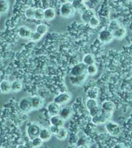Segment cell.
<instances>
[{"instance_id": "6da1fadb", "label": "cell", "mask_w": 132, "mask_h": 148, "mask_svg": "<svg viewBox=\"0 0 132 148\" xmlns=\"http://www.w3.org/2000/svg\"><path fill=\"white\" fill-rule=\"evenodd\" d=\"M76 11L72 3L66 1L62 4L59 8V13L61 16L66 18H69L73 17L75 15Z\"/></svg>"}, {"instance_id": "7a4b0ae2", "label": "cell", "mask_w": 132, "mask_h": 148, "mask_svg": "<svg viewBox=\"0 0 132 148\" xmlns=\"http://www.w3.org/2000/svg\"><path fill=\"white\" fill-rule=\"evenodd\" d=\"M112 116V113H109V112L101 111L99 114H98L97 116H93L91 117V122L96 125H103V124H105L107 123L108 121L111 120Z\"/></svg>"}, {"instance_id": "3957f363", "label": "cell", "mask_w": 132, "mask_h": 148, "mask_svg": "<svg viewBox=\"0 0 132 148\" xmlns=\"http://www.w3.org/2000/svg\"><path fill=\"white\" fill-rule=\"evenodd\" d=\"M105 128L110 135L116 136L121 132V127L116 122L110 120L105 123Z\"/></svg>"}, {"instance_id": "277c9868", "label": "cell", "mask_w": 132, "mask_h": 148, "mask_svg": "<svg viewBox=\"0 0 132 148\" xmlns=\"http://www.w3.org/2000/svg\"><path fill=\"white\" fill-rule=\"evenodd\" d=\"M114 39L111 31L108 28H104L100 31L98 34V40L103 44H109Z\"/></svg>"}, {"instance_id": "5b68a950", "label": "cell", "mask_w": 132, "mask_h": 148, "mask_svg": "<svg viewBox=\"0 0 132 148\" xmlns=\"http://www.w3.org/2000/svg\"><path fill=\"white\" fill-rule=\"evenodd\" d=\"M40 129H41V126L38 124L35 123L30 124L26 128V133H27L28 138L31 140L35 137L38 136Z\"/></svg>"}, {"instance_id": "8992f818", "label": "cell", "mask_w": 132, "mask_h": 148, "mask_svg": "<svg viewBox=\"0 0 132 148\" xmlns=\"http://www.w3.org/2000/svg\"><path fill=\"white\" fill-rule=\"evenodd\" d=\"M19 108L20 111L24 113H27L32 110L30 99L26 97L21 98L19 103Z\"/></svg>"}, {"instance_id": "52a82bcc", "label": "cell", "mask_w": 132, "mask_h": 148, "mask_svg": "<svg viewBox=\"0 0 132 148\" xmlns=\"http://www.w3.org/2000/svg\"><path fill=\"white\" fill-rule=\"evenodd\" d=\"M87 74V66L83 63H79L71 68L70 76H79Z\"/></svg>"}, {"instance_id": "ba28073f", "label": "cell", "mask_w": 132, "mask_h": 148, "mask_svg": "<svg viewBox=\"0 0 132 148\" xmlns=\"http://www.w3.org/2000/svg\"><path fill=\"white\" fill-rule=\"evenodd\" d=\"M87 74L79 76H69V82L74 86H81L85 82L87 79Z\"/></svg>"}, {"instance_id": "9c48e42d", "label": "cell", "mask_w": 132, "mask_h": 148, "mask_svg": "<svg viewBox=\"0 0 132 148\" xmlns=\"http://www.w3.org/2000/svg\"><path fill=\"white\" fill-rule=\"evenodd\" d=\"M71 98V95L68 92H62L60 94H57L56 97H54V101L59 106L66 104L67 103L70 101Z\"/></svg>"}, {"instance_id": "30bf717a", "label": "cell", "mask_w": 132, "mask_h": 148, "mask_svg": "<svg viewBox=\"0 0 132 148\" xmlns=\"http://www.w3.org/2000/svg\"><path fill=\"white\" fill-rule=\"evenodd\" d=\"M30 99L32 110H38V109H41L44 106V99L40 96L35 95Z\"/></svg>"}, {"instance_id": "8fae6325", "label": "cell", "mask_w": 132, "mask_h": 148, "mask_svg": "<svg viewBox=\"0 0 132 148\" xmlns=\"http://www.w3.org/2000/svg\"><path fill=\"white\" fill-rule=\"evenodd\" d=\"M32 32V30L30 28L26 26H22L19 28L18 34L19 36L23 39H30Z\"/></svg>"}, {"instance_id": "7c38bea8", "label": "cell", "mask_w": 132, "mask_h": 148, "mask_svg": "<svg viewBox=\"0 0 132 148\" xmlns=\"http://www.w3.org/2000/svg\"><path fill=\"white\" fill-rule=\"evenodd\" d=\"M60 109V106L54 101L49 103L47 106V110L50 116L58 114Z\"/></svg>"}, {"instance_id": "4fadbf2b", "label": "cell", "mask_w": 132, "mask_h": 148, "mask_svg": "<svg viewBox=\"0 0 132 148\" xmlns=\"http://www.w3.org/2000/svg\"><path fill=\"white\" fill-rule=\"evenodd\" d=\"M56 12L52 8H48L44 10V20L48 22L52 21L56 18Z\"/></svg>"}, {"instance_id": "5bb4252c", "label": "cell", "mask_w": 132, "mask_h": 148, "mask_svg": "<svg viewBox=\"0 0 132 148\" xmlns=\"http://www.w3.org/2000/svg\"><path fill=\"white\" fill-rule=\"evenodd\" d=\"M58 114L64 121H67L71 117L72 114V109L69 106H65L60 109Z\"/></svg>"}, {"instance_id": "9a60e30c", "label": "cell", "mask_w": 132, "mask_h": 148, "mask_svg": "<svg viewBox=\"0 0 132 148\" xmlns=\"http://www.w3.org/2000/svg\"><path fill=\"white\" fill-rule=\"evenodd\" d=\"M100 107L102 111L109 112V113H113V112L115 110V108H116V107H115V105L114 103V102H112L111 101H109V100L103 101L101 103V106Z\"/></svg>"}, {"instance_id": "2e32d148", "label": "cell", "mask_w": 132, "mask_h": 148, "mask_svg": "<svg viewBox=\"0 0 132 148\" xmlns=\"http://www.w3.org/2000/svg\"><path fill=\"white\" fill-rule=\"evenodd\" d=\"M52 133L50 132L49 128H41L40 130L39 134L38 136L40 137L43 142H47V141L50 140L52 138Z\"/></svg>"}, {"instance_id": "e0dca14e", "label": "cell", "mask_w": 132, "mask_h": 148, "mask_svg": "<svg viewBox=\"0 0 132 148\" xmlns=\"http://www.w3.org/2000/svg\"><path fill=\"white\" fill-rule=\"evenodd\" d=\"M72 4H73L75 11L79 12L81 14L88 9L87 6L85 3V2H83L82 0H75V1L72 2Z\"/></svg>"}, {"instance_id": "ac0fdd59", "label": "cell", "mask_w": 132, "mask_h": 148, "mask_svg": "<svg viewBox=\"0 0 132 148\" xmlns=\"http://www.w3.org/2000/svg\"><path fill=\"white\" fill-rule=\"evenodd\" d=\"M127 34V30L126 28L124 27H120L117 29L114 30L112 32V34H113L114 38L117 40H122L126 36Z\"/></svg>"}, {"instance_id": "d6986e66", "label": "cell", "mask_w": 132, "mask_h": 148, "mask_svg": "<svg viewBox=\"0 0 132 148\" xmlns=\"http://www.w3.org/2000/svg\"><path fill=\"white\" fill-rule=\"evenodd\" d=\"M65 121L63 119H62L59 114H56V115L51 116L50 119V122L51 125H54L61 127V126H64L65 124Z\"/></svg>"}, {"instance_id": "ffe728a7", "label": "cell", "mask_w": 132, "mask_h": 148, "mask_svg": "<svg viewBox=\"0 0 132 148\" xmlns=\"http://www.w3.org/2000/svg\"><path fill=\"white\" fill-rule=\"evenodd\" d=\"M95 15V11L91 9H87V10L83 12L81 14V18L84 23H88V21H90V19L93 17V16Z\"/></svg>"}, {"instance_id": "44dd1931", "label": "cell", "mask_w": 132, "mask_h": 148, "mask_svg": "<svg viewBox=\"0 0 132 148\" xmlns=\"http://www.w3.org/2000/svg\"><path fill=\"white\" fill-rule=\"evenodd\" d=\"M0 91L3 94H9L11 92V82L9 80H4L0 82Z\"/></svg>"}, {"instance_id": "7402d4cb", "label": "cell", "mask_w": 132, "mask_h": 148, "mask_svg": "<svg viewBox=\"0 0 132 148\" xmlns=\"http://www.w3.org/2000/svg\"><path fill=\"white\" fill-rule=\"evenodd\" d=\"M23 88V83L19 80H15L11 82V92H20Z\"/></svg>"}, {"instance_id": "603a6c76", "label": "cell", "mask_w": 132, "mask_h": 148, "mask_svg": "<svg viewBox=\"0 0 132 148\" xmlns=\"http://www.w3.org/2000/svg\"><path fill=\"white\" fill-rule=\"evenodd\" d=\"M68 131L66 128H64V126H61L59 128V130L58 131L55 136H56L57 139L59 140H64L68 138Z\"/></svg>"}, {"instance_id": "cb8c5ba5", "label": "cell", "mask_w": 132, "mask_h": 148, "mask_svg": "<svg viewBox=\"0 0 132 148\" xmlns=\"http://www.w3.org/2000/svg\"><path fill=\"white\" fill-rule=\"evenodd\" d=\"M9 2L8 0H0V15L7 13L9 9Z\"/></svg>"}, {"instance_id": "d4e9b609", "label": "cell", "mask_w": 132, "mask_h": 148, "mask_svg": "<svg viewBox=\"0 0 132 148\" xmlns=\"http://www.w3.org/2000/svg\"><path fill=\"white\" fill-rule=\"evenodd\" d=\"M88 98L97 99L98 97V89L97 87H92L89 88L86 93Z\"/></svg>"}, {"instance_id": "484cf974", "label": "cell", "mask_w": 132, "mask_h": 148, "mask_svg": "<svg viewBox=\"0 0 132 148\" xmlns=\"http://www.w3.org/2000/svg\"><path fill=\"white\" fill-rule=\"evenodd\" d=\"M82 63L85 64L86 66H88V65H92V64L95 63V56H93V54H90V53L86 54L85 56L83 57Z\"/></svg>"}, {"instance_id": "4316f807", "label": "cell", "mask_w": 132, "mask_h": 148, "mask_svg": "<svg viewBox=\"0 0 132 148\" xmlns=\"http://www.w3.org/2000/svg\"><path fill=\"white\" fill-rule=\"evenodd\" d=\"M35 31L38 33H39V34H41L42 36H44V34H46L48 31V25L44 23L39 24V25L37 27V28H36Z\"/></svg>"}, {"instance_id": "83f0119b", "label": "cell", "mask_w": 132, "mask_h": 148, "mask_svg": "<svg viewBox=\"0 0 132 148\" xmlns=\"http://www.w3.org/2000/svg\"><path fill=\"white\" fill-rule=\"evenodd\" d=\"M34 19L37 21L44 20V10L41 8H37L35 11Z\"/></svg>"}, {"instance_id": "f1b7e54d", "label": "cell", "mask_w": 132, "mask_h": 148, "mask_svg": "<svg viewBox=\"0 0 132 148\" xmlns=\"http://www.w3.org/2000/svg\"><path fill=\"white\" fill-rule=\"evenodd\" d=\"M98 72V68L95 63L87 66V74L89 76H94Z\"/></svg>"}, {"instance_id": "f546056e", "label": "cell", "mask_w": 132, "mask_h": 148, "mask_svg": "<svg viewBox=\"0 0 132 148\" xmlns=\"http://www.w3.org/2000/svg\"><path fill=\"white\" fill-rule=\"evenodd\" d=\"M120 27H121L120 23H119L118 21L117 20H112L110 22L109 25V27H108V29L111 31V32H114V30L117 29Z\"/></svg>"}, {"instance_id": "4dcf8cb0", "label": "cell", "mask_w": 132, "mask_h": 148, "mask_svg": "<svg viewBox=\"0 0 132 148\" xmlns=\"http://www.w3.org/2000/svg\"><path fill=\"white\" fill-rule=\"evenodd\" d=\"M88 24L90 25V27L91 28H97L100 25V20L97 16L94 15L90 19V21H88Z\"/></svg>"}, {"instance_id": "1f68e13d", "label": "cell", "mask_w": 132, "mask_h": 148, "mask_svg": "<svg viewBox=\"0 0 132 148\" xmlns=\"http://www.w3.org/2000/svg\"><path fill=\"white\" fill-rule=\"evenodd\" d=\"M85 105H86V107H87L88 111L89 110V109L93 108V107L98 106V101H97V99H91V98L87 99V101H86Z\"/></svg>"}, {"instance_id": "d6a6232c", "label": "cell", "mask_w": 132, "mask_h": 148, "mask_svg": "<svg viewBox=\"0 0 132 148\" xmlns=\"http://www.w3.org/2000/svg\"><path fill=\"white\" fill-rule=\"evenodd\" d=\"M101 111H102V109L100 108V107L99 106H97L95 107H93L92 109H89V110H88V113H89V114L91 117H93V116H97L98 114H99L100 113H101Z\"/></svg>"}, {"instance_id": "836d02e7", "label": "cell", "mask_w": 132, "mask_h": 148, "mask_svg": "<svg viewBox=\"0 0 132 148\" xmlns=\"http://www.w3.org/2000/svg\"><path fill=\"white\" fill-rule=\"evenodd\" d=\"M43 141L40 139L39 136L35 137L32 139H31V144H32V146L34 147H39L41 146L43 144Z\"/></svg>"}, {"instance_id": "e575fe53", "label": "cell", "mask_w": 132, "mask_h": 148, "mask_svg": "<svg viewBox=\"0 0 132 148\" xmlns=\"http://www.w3.org/2000/svg\"><path fill=\"white\" fill-rule=\"evenodd\" d=\"M35 9L33 8H28L25 11V15L28 19H34Z\"/></svg>"}, {"instance_id": "d590c367", "label": "cell", "mask_w": 132, "mask_h": 148, "mask_svg": "<svg viewBox=\"0 0 132 148\" xmlns=\"http://www.w3.org/2000/svg\"><path fill=\"white\" fill-rule=\"evenodd\" d=\"M42 36H43L40 34L39 33L36 32V31H35V32L34 31H32V34H31V35H30V40H31L32 42H37L38 41H40V40L42 39Z\"/></svg>"}, {"instance_id": "8d00e7d4", "label": "cell", "mask_w": 132, "mask_h": 148, "mask_svg": "<svg viewBox=\"0 0 132 148\" xmlns=\"http://www.w3.org/2000/svg\"><path fill=\"white\" fill-rule=\"evenodd\" d=\"M59 128H60V127H59V126H54V125H51V126H50L49 130H50V132H51L52 134L55 136L57 132H58V131L59 130Z\"/></svg>"}, {"instance_id": "74e56055", "label": "cell", "mask_w": 132, "mask_h": 148, "mask_svg": "<svg viewBox=\"0 0 132 148\" xmlns=\"http://www.w3.org/2000/svg\"><path fill=\"white\" fill-rule=\"evenodd\" d=\"M77 146L79 147H87V141H86L83 138H81L79 139V140L78 141V144H77Z\"/></svg>"}, {"instance_id": "f35d334b", "label": "cell", "mask_w": 132, "mask_h": 148, "mask_svg": "<svg viewBox=\"0 0 132 148\" xmlns=\"http://www.w3.org/2000/svg\"><path fill=\"white\" fill-rule=\"evenodd\" d=\"M115 147H125V145L124 144H122V143H119V144H117L114 145Z\"/></svg>"}, {"instance_id": "ab89813d", "label": "cell", "mask_w": 132, "mask_h": 148, "mask_svg": "<svg viewBox=\"0 0 132 148\" xmlns=\"http://www.w3.org/2000/svg\"><path fill=\"white\" fill-rule=\"evenodd\" d=\"M73 1H75V0H66V1H68V2H70V3H72Z\"/></svg>"}, {"instance_id": "60d3db41", "label": "cell", "mask_w": 132, "mask_h": 148, "mask_svg": "<svg viewBox=\"0 0 132 148\" xmlns=\"http://www.w3.org/2000/svg\"><path fill=\"white\" fill-rule=\"evenodd\" d=\"M82 1H83V2H86V1H88V0H82Z\"/></svg>"}, {"instance_id": "b9f144b4", "label": "cell", "mask_w": 132, "mask_h": 148, "mask_svg": "<svg viewBox=\"0 0 132 148\" xmlns=\"http://www.w3.org/2000/svg\"><path fill=\"white\" fill-rule=\"evenodd\" d=\"M0 16H1V15H0Z\"/></svg>"}]
</instances>
